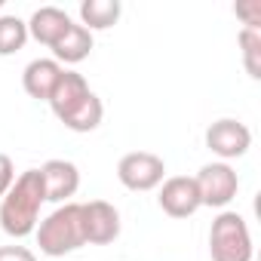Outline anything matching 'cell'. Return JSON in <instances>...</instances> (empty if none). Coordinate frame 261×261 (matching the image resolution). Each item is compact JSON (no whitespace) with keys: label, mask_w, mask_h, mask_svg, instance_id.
<instances>
[{"label":"cell","mask_w":261,"mask_h":261,"mask_svg":"<svg viewBox=\"0 0 261 261\" xmlns=\"http://www.w3.org/2000/svg\"><path fill=\"white\" fill-rule=\"evenodd\" d=\"M233 13L240 19H246V28H258L261 25V0H249V4H237Z\"/></svg>","instance_id":"17"},{"label":"cell","mask_w":261,"mask_h":261,"mask_svg":"<svg viewBox=\"0 0 261 261\" xmlns=\"http://www.w3.org/2000/svg\"><path fill=\"white\" fill-rule=\"evenodd\" d=\"M120 0H83L80 4V19H83V28L92 34V31H108L120 22Z\"/></svg>","instance_id":"13"},{"label":"cell","mask_w":261,"mask_h":261,"mask_svg":"<svg viewBox=\"0 0 261 261\" xmlns=\"http://www.w3.org/2000/svg\"><path fill=\"white\" fill-rule=\"evenodd\" d=\"M74 22H71V16L65 13V10H59V7H40L34 16H31V22H28V37H34L37 43H43V46H56L62 37H65V31L71 28Z\"/></svg>","instance_id":"12"},{"label":"cell","mask_w":261,"mask_h":261,"mask_svg":"<svg viewBox=\"0 0 261 261\" xmlns=\"http://www.w3.org/2000/svg\"><path fill=\"white\" fill-rule=\"evenodd\" d=\"M163 175L166 163L151 151H133L117 163V178L129 191H154L157 185H163Z\"/></svg>","instance_id":"5"},{"label":"cell","mask_w":261,"mask_h":261,"mask_svg":"<svg viewBox=\"0 0 261 261\" xmlns=\"http://www.w3.org/2000/svg\"><path fill=\"white\" fill-rule=\"evenodd\" d=\"M194 181L200 191V206H212V209H224L240 191V178L227 163H206L200 175H194Z\"/></svg>","instance_id":"6"},{"label":"cell","mask_w":261,"mask_h":261,"mask_svg":"<svg viewBox=\"0 0 261 261\" xmlns=\"http://www.w3.org/2000/svg\"><path fill=\"white\" fill-rule=\"evenodd\" d=\"M28 43V22L19 16H0V56H16Z\"/></svg>","instance_id":"15"},{"label":"cell","mask_w":261,"mask_h":261,"mask_svg":"<svg viewBox=\"0 0 261 261\" xmlns=\"http://www.w3.org/2000/svg\"><path fill=\"white\" fill-rule=\"evenodd\" d=\"M80 212H83V233H86V243L92 246H108L120 237V212L105 203V200H89V203H80Z\"/></svg>","instance_id":"8"},{"label":"cell","mask_w":261,"mask_h":261,"mask_svg":"<svg viewBox=\"0 0 261 261\" xmlns=\"http://www.w3.org/2000/svg\"><path fill=\"white\" fill-rule=\"evenodd\" d=\"M49 108L71 133H92L105 117L101 98L89 89L86 77L77 71H62V77L49 95Z\"/></svg>","instance_id":"1"},{"label":"cell","mask_w":261,"mask_h":261,"mask_svg":"<svg viewBox=\"0 0 261 261\" xmlns=\"http://www.w3.org/2000/svg\"><path fill=\"white\" fill-rule=\"evenodd\" d=\"M252 233L240 212H218L209 227L212 261H252Z\"/></svg>","instance_id":"4"},{"label":"cell","mask_w":261,"mask_h":261,"mask_svg":"<svg viewBox=\"0 0 261 261\" xmlns=\"http://www.w3.org/2000/svg\"><path fill=\"white\" fill-rule=\"evenodd\" d=\"M160 209L172 218H191L200 209V191L191 175H172L160 188Z\"/></svg>","instance_id":"9"},{"label":"cell","mask_w":261,"mask_h":261,"mask_svg":"<svg viewBox=\"0 0 261 261\" xmlns=\"http://www.w3.org/2000/svg\"><path fill=\"white\" fill-rule=\"evenodd\" d=\"M46 203V191H43V175L40 169H28L22 172L13 188L7 191L4 203H0V227L4 233L22 240L31 237L40 224V206Z\"/></svg>","instance_id":"2"},{"label":"cell","mask_w":261,"mask_h":261,"mask_svg":"<svg viewBox=\"0 0 261 261\" xmlns=\"http://www.w3.org/2000/svg\"><path fill=\"white\" fill-rule=\"evenodd\" d=\"M0 261H37L28 246H0Z\"/></svg>","instance_id":"19"},{"label":"cell","mask_w":261,"mask_h":261,"mask_svg":"<svg viewBox=\"0 0 261 261\" xmlns=\"http://www.w3.org/2000/svg\"><path fill=\"white\" fill-rule=\"evenodd\" d=\"M89 53H92V34H89L83 25H71V28L65 31V37L53 46L56 62H65V65H77V62H83Z\"/></svg>","instance_id":"14"},{"label":"cell","mask_w":261,"mask_h":261,"mask_svg":"<svg viewBox=\"0 0 261 261\" xmlns=\"http://www.w3.org/2000/svg\"><path fill=\"white\" fill-rule=\"evenodd\" d=\"M40 175H43L46 200L49 203H59V206L62 203H71V197L80 188V169L71 160H46L40 166Z\"/></svg>","instance_id":"10"},{"label":"cell","mask_w":261,"mask_h":261,"mask_svg":"<svg viewBox=\"0 0 261 261\" xmlns=\"http://www.w3.org/2000/svg\"><path fill=\"white\" fill-rule=\"evenodd\" d=\"M240 46H243V65L249 71L252 80L261 77V62H258V53H261V31L258 28H243L240 31Z\"/></svg>","instance_id":"16"},{"label":"cell","mask_w":261,"mask_h":261,"mask_svg":"<svg viewBox=\"0 0 261 261\" xmlns=\"http://www.w3.org/2000/svg\"><path fill=\"white\" fill-rule=\"evenodd\" d=\"M0 10H4V0H0Z\"/></svg>","instance_id":"20"},{"label":"cell","mask_w":261,"mask_h":261,"mask_svg":"<svg viewBox=\"0 0 261 261\" xmlns=\"http://www.w3.org/2000/svg\"><path fill=\"white\" fill-rule=\"evenodd\" d=\"M206 148L212 154H218L221 160H237L252 148V133L246 123H240L233 117H221L206 129Z\"/></svg>","instance_id":"7"},{"label":"cell","mask_w":261,"mask_h":261,"mask_svg":"<svg viewBox=\"0 0 261 261\" xmlns=\"http://www.w3.org/2000/svg\"><path fill=\"white\" fill-rule=\"evenodd\" d=\"M37 246L43 255L49 258H62L71 255L77 249L86 246V233H83V212L80 203H62L56 212H49L40 224H37Z\"/></svg>","instance_id":"3"},{"label":"cell","mask_w":261,"mask_h":261,"mask_svg":"<svg viewBox=\"0 0 261 261\" xmlns=\"http://www.w3.org/2000/svg\"><path fill=\"white\" fill-rule=\"evenodd\" d=\"M62 71H65V68H62L56 59H34V62H28L25 71H22V86H25V92H28L31 98L49 101V95H53V89H56Z\"/></svg>","instance_id":"11"},{"label":"cell","mask_w":261,"mask_h":261,"mask_svg":"<svg viewBox=\"0 0 261 261\" xmlns=\"http://www.w3.org/2000/svg\"><path fill=\"white\" fill-rule=\"evenodd\" d=\"M13 181H16V166H13V160L7 154H0V197H7Z\"/></svg>","instance_id":"18"}]
</instances>
